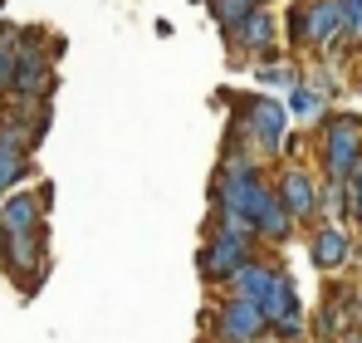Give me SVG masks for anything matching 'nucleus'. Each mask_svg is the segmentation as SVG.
I'll return each instance as SVG.
<instances>
[{"mask_svg":"<svg viewBox=\"0 0 362 343\" xmlns=\"http://www.w3.org/2000/svg\"><path fill=\"white\" fill-rule=\"evenodd\" d=\"M206 10H211V20L221 25V35H230L250 10H269V0H206Z\"/></svg>","mask_w":362,"mask_h":343,"instance_id":"14","label":"nucleus"},{"mask_svg":"<svg viewBox=\"0 0 362 343\" xmlns=\"http://www.w3.org/2000/svg\"><path fill=\"white\" fill-rule=\"evenodd\" d=\"M274 191H279V201L289 206V216H294L299 226H308V221L323 211V186H318L303 167H284L279 181H274Z\"/></svg>","mask_w":362,"mask_h":343,"instance_id":"10","label":"nucleus"},{"mask_svg":"<svg viewBox=\"0 0 362 343\" xmlns=\"http://www.w3.org/2000/svg\"><path fill=\"white\" fill-rule=\"evenodd\" d=\"M343 5V30H348V45L358 50V40H362V0H338Z\"/></svg>","mask_w":362,"mask_h":343,"instance_id":"21","label":"nucleus"},{"mask_svg":"<svg viewBox=\"0 0 362 343\" xmlns=\"http://www.w3.org/2000/svg\"><path fill=\"white\" fill-rule=\"evenodd\" d=\"M255 74H259V84H274V89H289V94H294V89L303 84V74L294 69V64H284V59H279V64H274V59H264V64H259Z\"/></svg>","mask_w":362,"mask_h":343,"instance_id":"19","label":"nucleus"},{"mask_svg":"<svg viewBox=\"0 0 362 343\" xmlns=\"http://www.w3.org/2000/svg\"><path fill=\"white\" fill-rule=\"evenodd\" d=\"M235 123L245 128V137H250L264 157H279L284 142H289V103H279V99H264V94L240 99Z\"/></svg>","mask_w":362,"mask_h":343,"instance_id":"5","label":"nucleus"},{"mask_svg":"<svg viewBox=\"0 0 362 343\" xmlns=\"http://www.w3.org/2000/svg\"><path fill=\"white\" fill-rule=\"evenodd\" d=\"M303 84H308V89H313L318 99H328V103H333V99L343 94V74H338V69H333L328 59H323V64H313V69L303 74Z\"/></svg>","mask_w":362,"mask_h":343,"instance_id":"18","label":"nucleus"},{"mask_svg":"<svg viewBox=\"0 0 362 343\" xmlns=\"http://www.w3.org/2000/svg\"><path fill=\"white\" fill-rule=\"evenodd\" d=\"M30 167H35V162H30V152L0 147V201H5V196H10V191L25 181V176H30Z\"/></svg>","mask_w":362,"mask_h":343,"instance_id":"16","label":"nucleus"},{"mask_svg":"<svg viewBox=\"0 0 362 343\" xmlns=\"http://www.w3.org/2000/svg\"><path fill=\"white\" fill-rule=\"evenodd\" d=\"M289 45H308V0L289 5Z\"/></svg>","mask_w":362,"mask_h":343,"instance_id":"22","label":"nucleus"},{"mask_svg":"<svg viewBox=\"0 0 362 343\" xmlns=\"http://www.w3.org/2000/svg\"><path fill=\"white\" fill-rule=\"evenodd\" d=\"M289 118H299V123H313V128H318V123L328 118V99H318L308 84H299V89L289 94Z\"/></svg>","mask_w":362,"mask_h":343,"instance_id":"17","label":"nucleus"},{"mask_svg":"<svg viewBox=\"0 0 362 343\" xmlns=\"http://www.w3.org/2000/svg\"><path fill=\"white\" fill-rule=\"evenodd\" d=\"M255 245H259V240H250V235H235V230L216 226L211 235H206L201 255H196L201 280H206V285H230V280L240 275V265H250V260H255Z\"/></svg>","mask_w":362,"mask_h":343,"instance_id":"6","label":"nucleus"},{"mask_svg":"<svg viewBox=\"0 0 362 343\" xmlns=\"http://www.w3.org/2000/svg\"><path fill=\"white\" fill-rule=\"evenodd\" d=\"M226 40H230L235 50H245V55H259V64H264V59L279 55V20H274L269 10H250Z\"/></svg>","mask_w":362,"mask_h":343,"instance_id":"11","label":"nucleus"},{"mask_svg":"<svg viewBox=\"0 0 362 343\" xmlns=\"http://www.w3.org/2000/svg\"><path fill=\"white\" fill-rule=\"evenodd\" d=\"M15 25H5L0 30V94H10V84H15V64H20V55H15Z\"/></svg>","mask_w":362,"mask_h":343,"instance_id":"20","label":"nucleus"},{"mask_svg":"<svg viewBox=\"0 0 362 343\" xmlns=\"http://www.w3.org/2000/svg\"><path fill=\"white\" fill-rule=\"evenodd\" d=\"M15 84H10V94L5 99H15V103H45L49 94H54V64L45 59L40 45H30V30H20L15 35Z\"/></svg>","mask_w":362,"mask_h":343,"instance_id":"7","label":"nucleus"},{"mask_svg":"<svg viewBox=\"0 0 362 343\" xmlns=\"http://www.w3.org/2000/svg\"><path fill=\"white\" fill-rule=\"evenodd\" d=\"M45 255H49V226L25 230V235H0V265L25 299L45 280Z\"/></svg>","mask_w":362,"mask_h":343,"instance_id":"4","label":"nucleus"},{"mask_svg":"<svg viewBox=\"0 0 362 343\" xmlns=\"http://www.w3.org/2000/svg\"><path fill=\"white\" fill-rule=\"evenodd\" d=\"M45 211H49V181L40 191H10L0 201V235H25V230L45 226Z\"/></svg>","mask_w":362,"mask_h":343,"instance_id":"9","label":"nucleus"},{"mask_svg":"<svg viewBox=\"0 0 362 343\" xmlns=\"http://www.w3.org/2000/svg\"><path fill=\"white\" fill-rule=\"evenodd\" d=\"M348 191H353V206H358V221H362V172L348 181Z\"/></svg>","mask_w":362,"mask_h":343,"instance_id":"23","label":"nucleus"},{"mask_svg":"<svg viewBox=\"0 0 362 343\" xmlns=\"http://www.w3.org/2000/svg\"><path fill=\"white\" fill-rule=\"evenodd\" d=\"M211 201H216V216H240L250 226H259V216L274 206V181H264L255 162H235L216 172Z\"/></svg>","mask_w":362,"mask_h":343,"instance_id":"1","label":"nucleus"},{"mask_svg":"<svg viewBox=\"0 0 362 343\" xmlns=\"http://www.w3.org/2000/svg\"><path fill=\"white\" fill-rule=\"evenodd\" d=\"M264 343H279V339H264Z\"/></svg>","mask_w":362,"mask_h":343,"instance_id":"26","label":"nucleus"},{"mask_svg":"<svg viewBox=\"0 0 362 343\" xmlns=\"http://www.w3.org/2000/svg\"><path fill=\"white\" fill-rule=\"evenodd\" d=\"M313 133H318V147H323V176H328V186H348L362 172V118L358 113H328Z\"/></svg>","mask_w":362,"mask_h":343,"instance_id":"2","label":"nucleus"},{"mask_svg":"<svg viewBox=\"0 0 362 343\" xmlns=\"http://www.w3.org/2000/svg\"><path fill=\"white\" fill-rule=\"evenodd\" d=\"M299 147H303V137H294V133H289V142H284V152H279V157H299Z\"/></svg>","mask_w":362,"mask_h":343,"instance_id":"24","label":"nucleus"},{"mask_svg":"<svg viewBox=\"0 0 362 343\" xmlns=\"http://www.w3.org/2000/svg\"><path fill=\"white\" fill-rule=\"evenodd\" d=\"M348 343H362V334H353V339H348Z\"/></svg>","mask_w":362,"mask_h":343,"instance_id":"25","label":"nucleus"},{"mask_svg":"<svg viewBox=\"0 0 362 343\" xmlns=\"http://www.w3.org/2000/svg\"><path fill=\"white\" fill-rule=\"evenodd\" d=\"M294 226H299V221L289 216V206H284V201H279V191H274V206H269V211L259 216L255 235H259V240H279V245H284V240L294 235Z\"/></svg>","mask_w":362,"mask_h":343,"instance_id":"15","label":"nucleus"},{"mask_svg":"<svg viewBox=\"0 0 362 343\" xmlns=\"http://www.w3.org/2000/svg\"><path fill=\"white\" fill-rule=\"evenodd\" d=\"M308 260H313V270H323V275L343 270V265L353 260V240H348V230H343V226H313V230H308Z\"/></svg>","mask_w":362,"mask_h":343,"instance_id":"12","label":"nucleus"},{"mask_svg":"<svg viewBox=\"0 0 362 343\" xmlns=\"http://www.w3.org/2000/svg\"><path fill=\"white\" fill-rule=\"evenodd\" d=\"M274 275H279V270H274L269 260L255 255L250 265H240V275L230 280V294H235V299H250V304H264V294H269V285H274Z\"/></svg>","mask_w":362,"mask_h":343,"instance_id":"13","label":"nucleus"},{"mask_svg":"<svg viewBox=\"0 0 362 343\" xmlns=\"http://www.w3.org/2000/svg\"><path fill=\"white\" fill-rule=\"evenodd\" d=\"M362 285L353 280H328L323 299H318V314L308 319V334L318 343H348L353 334H362Z\"/></svg>","mask_w":362,"mask_h":343,"instance_id":"3","label":"nucleus"},{"mask_svg":"<svg viewBox=\"0 0 362 343\" xmlns=\"http://www.w3.org/2000/svg\"><path fill=\"white\" fill-rule=\"evenodd\" d=\"M206 319H211L216 343H264V339H269V319H264V309L250 304V299H235V294H226L221 309L206 314Z\"/></svg>","mask_w":362,"mask_h":343,"instance_id":"8","label":"nucleus"}]
</instances>
